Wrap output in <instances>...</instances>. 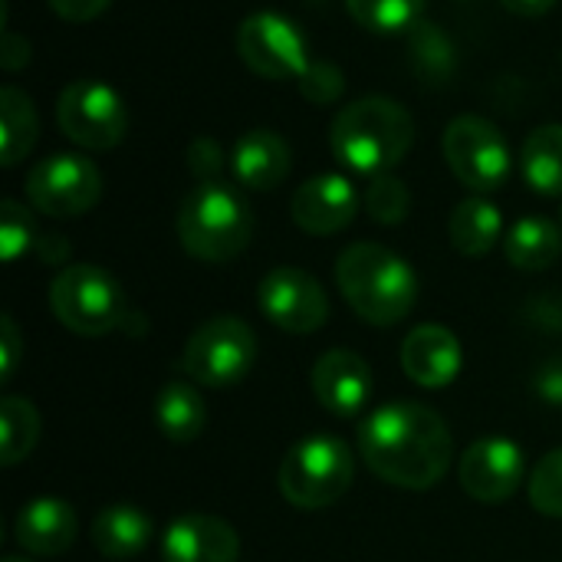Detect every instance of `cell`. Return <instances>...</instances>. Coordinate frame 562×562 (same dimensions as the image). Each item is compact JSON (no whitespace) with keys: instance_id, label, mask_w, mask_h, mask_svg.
I'll return each instance as SVG.
<instances>
[{"instance_id":"83f0119b","label":"cell","mask_w":562,"mask_h":562,"mask_svg":"<svg viewBox=\"0 0 562 562\" xmlns=\"http://www.w3.org/2000/svg\"><path fill=\"white\" fill-rule=\"evenodd\" d=\"M412 59H415V69L425 76V79H451L454 72V53H451V43L448 36L422 20L412 26Z\"/></svg>"},{"instance_id":"52a82bcc","label":"cell","mask_w":562,"mask_h":562,"mask_svg":"<svg viewBox=\"0 0 562 562\" xmlns=\"http://www.w3.org/2000/svg\"><path fill=\"white\" fill-rule=\"evenodd\" d=\"M254 362H257L254 329L237 316H214L188 336L178 369L194 385L227 389L244 382Z\"/></svg>"},{"instance_id":"8992f818","label":"cell","mask_w":562,"mask_h":562,"mask_svg":"<svg viewBox=\"0 0 562 562\" xmlns=\"http://www.w3.org/2000/svg\"><path fill=\"white\" fill-rule=\"evenodd\" d=\"M356 461L342 438L313 435L296 441L280 464V494L296 510H323L352 487Z\"/></svg>"},{"instance_id":"8fae6325","label":"cell","mask_w":562,"mask_h":562,"mask_svg":"<svg viewBox=\"0 0 562 562\" xmlns=\"http://www.w3.org/2000/svg\"><path fill=\"white\" fill-rule=\"evenodd\" d=\"M244 66L263 79H300L310 69L306 36L293 20L273 10L250 13L234 36Z\"/></svg>"},{"instance_id":"ffe728a7","label":"cell","mask_w":562,"mask_h":562,"mask_svg":"<svg viewBox=\"0 0 562 562\" xmlns=\"http://www.w3.org/2000/svg\"><path fill=\"white\" fill-rule=\"evenodd\" d=\"M151 537H155L151 517L142 507H132V504L105 507L92 520V547L105 560H132L151 543Z\"/></svg>"},{"instance_id":"d6a6232c","label":"cell","mask_w":562,"mask_h":562,"mask_svg":"<svg viewBox=\"0 0 562 562\" xmlns=\"http://www.w3.org/2000/svg\"><path fill=\"white\" fill-rule=\"evenodd\" d=\"M188 171L194 175L198 184L204 181H221V171H224V151L214 138H194L188 145Z\"/></svg>"},{"instance_id":"9a60e30c","label":"cell","mask_w":562,"mask_h":562,"mask_svg":"<svg viewBox=\"0 0 562 562\" xmlns=\"http://www.w3.org/2000/svg\"><path fill=\"white\" fill-rule=\"evenodd\" d=\"M313 395L336 418H356L372 395V369L352 349H329L313 366Z\"/></svg>"},{"instance_id":"30bf717a","label":"cell","mask_w":562,"mask_h":562,"mask_svg":"<svg viewBox=\"0 0 562 562\" xmlns=\"http://www.w3.org/2000/svg\"><path fill=\"white\" fill-rule=\"evenodd\" d=\"M26 201L46 217H79L102 198V171L76 151H53L40 158L26 181Z\"/></svg>"},{"instance_id":"d4e9b609","label":"cell","mask_w":562,"mask_h":562,"mask_svg":"<svg viewBox=\"0 0 562 562\" xmlns=\"http://www.w3.org/2000/svg\"><path fill=\"white\" fill-rule=\"evenodd\" d=\"M520 171L527 184L543 198L562 194V125L550 122L533 128L520 148Z\"/></svg>"},{"instance_id":"4dcf8cb0","label":"cell","mask_w":562,"mask_h":562,"mask_svg":"<svg viewBox=\"0 0 562 562\" xmlns=\"http://www.w3.org/2000/svg\"><path fill=\"white\" fill-rule=\"evenodd\" d=\"M530 504L543 517L562 520V448L540 458V464L530 474Z\"/></svg>"},{"instance_id":"e575fe53","label":"cell","mask_w":562,"mask_h":562,"mask_svg":"<svg viewBox=\"0 0 562 562\" xmlns=\"http://www.w3.org/2000/svg\"><path fill=\"white\" fill-rule=\"evenodd\" d=\"M46 3L66 23H89L99 13H105L112 0H46Z\"/></svg>"},{"instance_id":"f35d334b","label":"cell","mask_w":562,"mask_h":562,"mask_svg":"<svg viewBox=\"0 0 562 562\" xmlns=\"http://www.w3.org/2000/svg\"><path fill=\"white\" fill-rule=\"evenodd\" d=\"M3 562H30V560H20V557H7Z\"/></svg>"},{"instance_id":"f546056e","label":"cell","mask_w":562,"mask_h":562,"mask_svg":"<svg viewBox=\"0 0 562 562\" xmlns=\"http://www.w3.org/2000/svg\"><path fill=\"white\" fill-rule=\"evenodd\" d=\"M36 240H40V237H36L33 214H30L20 201L7 198V201L0 204V257H3L7 263H13V260H20L26 250H33Z\"/></svg>"},{"instance_id":"4fadbf2b","label":"cell","mask_w":562,"mask_h":562,"mask_svg":"<svg viewBox=\"0 0 562 562\" xmlns=\"http://www.w3.org/2000/svg\"><path fill=\"white\" fill-rule=\"evenodd\" d=\"M527 474L524 448L510 438H481L474 441L458 464V477L468 497L481 504L510 501Z\"/></svg>"},{"instance_id":"5bb4252c","label":"cell","mask_w":562,"mask_h":562,"mask_svg":"<svg viewBox=\"0 0 562 562\" xmlns=\"http://www.w3.org/2000/svg\"><path fill=\"white\" fill-rule=\"evenodd\" d=\"M359 214V191L342 175H316L293 191L290 217L313 237H333L346 231Z\"/></svg>"},{"instance_id":"6da1fadb","label":"cell","mask_w":562,"mask_h":562,"mask_svg":"<svg viewBox=\"0 0 562 562\" xmlns=\"http://www.w3.org/2000/svg\"><path fill=\"white\" fill-rule=\"evenodd\" d=\"M366 468L402 491H431L451 468L454 441L445 418L418 402H389L359 428Z\"/></svg>"},{"instance_id":"5b68a950","label":"cell","mask_w":562,"mask_h":562,"mask_svg":"<svg viewBox=\"0 0 562 562\" xmlns=\"http://www.w3.org/2000/svg\"><path fill=\"white\" fill-rule=\"evenodd\" d=\"M53 316L76 336H105L132 323V310L119 280L95 263H72L49 283Z\"/></svg>"},{"instance_id":"7c38bea8","label":"cell","mask_w":562,"mask_h":562,"mask_svg":"<svg viewBox=\"0 0 562 562\" xmlns=\"http://www.w3.org/2000/svg\"><path fill=\"white\" fill-rule=\"evenodd\" d=\"M260 313L283 333L310 336L329 319V296L323 283L300 267H277L257 286Z\"/></svg>"},{"instance_id":"603a6c76","label":"cell","mask_w":562,"mask_h":562,"mask_svg":"<svg viewBox=\"0 0 562 562\" xmlns=\"http://www.w3.org/2000/svg\"><path fill=\"white\" fill-rule=\"evenodd\" d=\"M562 254V227L553 224L550 217H520L507 237H504V257L510 260V267L527 270V273H540L547 267H553Z\"/></svg>"},{"instance_id":"836d02e7","label":"cell","mask_w":562,"mask_h":562,"mask_svg":"<svg viewBox=\"0 0 562 562\" xmlns=\"http://www.w3.org/2000/svg\"><path fill=\"white\" fill-rule=\"evenodd\" d=\"M20 359H23V336L13 323V316H3L0 319V382L3 385L13 382Z\"/></svg>"},{"instance_id":"7402d4cb","label":"cell","mask_w":562,"mask_h":562,"mask_svg":"<svg viewBox=\"0 0 562 562\" xmlns=\"http://www.w3.org/2000/svg\"><path fill=\"white\" fill-rule=\"evenodd\" d=\"M504 234V214L494 201L474 194L464 198L448 217V237L464 257H487Z\"/></svg>"},{"instance_id":"1f68e13d","label":"cell","mask_w":562,"mask_h":562,"mask_svg":"<svg viewBox=\"0 0 562 562\" xmlns=\"http://www.w3.org/2000/svg\"><path fill=\"white\" fill-rule=\"evenodd\" d=\"M296 82H300L303 99L313 102V105H329V102H336V99L346 92V76H342V69H339L336 63H329V59L310 63V69H306Z\"/></svg>"},{"instance_id":"277c9868","label":"cell","mask_w":562,"mask_h":562,"mask_svg":"<svg viewBox=\"0 0 562 562\" xmlns=\"http://www.w3.org/2000/svg\"><path fill=\"white\" fill-rule=\"evenodd\" d=\"M175 231L194 260L227 263L247 250L254 237V211L227 181H204L181 198Z\"/></svg>"},{"instance_id":"74e56055","label":"cell","mask_w":562,"mask_h":562,"mask_svg":"<svg viewBox=\"0 0 562 562\" xmlns=\"http://www.w3.org/2000/svg\"><path fill=\"white\" fill-rule=\"evenodd\" d=\"M501 3L517 16H543L547 10L557 7V0H501Z\"/></svg>"},{"instance_id":"d6986e66","label":"cell","mask_w":562,"mask_h":562,"mask_svg":"<svg viewBox=\"0 0 562 562\" xmlns=\"http://www.w3.org/2000/svg\"><path fill=\"white\" fill-rule=\"evenodd\" d=\"M76 510L59 497H36L16 514L13 537L33 557H59L76 540Z\"/></svg>"},{"instance_id":"cb8c5ba5","label":"cell","mask_w":562,"mask_h":562,"mask_svg":"<svg viewBox=\"0 0 562 562\" xmlns=\"http://www.w3.org/2000/svg\"><path fill=\"white\" fill-rule=\"evenodd\" d=\"M40 138V115L33 99L16 89L3 86L0 89V165L16 168L36 145Z\"/></svg>"},{"instance_id":"8d00e7d4","label":"cell","mask_w":562,"mask_h":562,"mask_svg":"<svg viewBox=\"0 0 562 562\" xmlns=\"http://www.w3.org/2000/svg\"><path fill=\"white\" fill-rule=\"evenodd\" d=\"M36 254H40V260H43V263H59V260H66V257H69V244H66L59 234H53V237H40V240H36Z\"/></svg>"},{"instance_id":"4316f807","label":"cell","mask_w":562,"mask_h":562,"mask_svg":"<svg viewBox=\"0 0 562 562\" xmlns=\"http://www.w3.org/2000/svg\"><path fill=\"white\" fill-rule=\"evenodd\" d=\"M352 20L375 33H398L422 23L425 0H346Z\"/></svg>"},{"instance_id":"e0dca14e","label":"cell","mask_w":562,"mask_h":562,"mask_svg":"<svg viewBox=\"0 0 562 562\" xmlns=\"http://www.w3.org/2000/svg\"><path fill=\"white\" fill-rule=\"evenodd\" d=\"M461 342L448 326L425 323L402 342V369L422 389H448L461 375Z\"/></svg>"},{"instance_id":"f1b7e54d","label":"cell","mask_w":562,"mask_h":562,"mask_svg":"<svg viewBox=\"0 0 562 562\" xmlns=\"http://www.w3.org/2000/svg\"><path fill=\"white\" fill-rule=\"evenodd\" d=\"M366 211L385 224V227H395L408 217L412 211V194H408V184L398 178V175H375L366 188Z\"/></svg>"},{"instance_id":"3957f363","label":"cell","mask_w":562,"mask_h":562,"mask_svg":"<svg viewBox=\"0 0 562 562\" xmlns=\"http://www.w3.org/2000/svg\"><path fill=\"white\" fill-rule=\"evenodd\" d=\"M336 286L359 319L402 323L418 303V277L405 257L382 244H352L336 260Z\"/></svg>"},{"instance_id":"d590c367","label":"cell","mask_w":562,"mask_h":562,"mask_svg":"<svg viewBox=\"0 0 562 562\" xmlns=\"http://www.w3.org/2000/svg\"><path fill=\"white\" fill-rule=\"evenodd\" d=\"M26 63H30V43L23 36H16V33H3V40H0V66L7 72H16Z\"/></svg>"},{"instance_id":"ba28073f","label":"cell","mask_w":562,"mask_h":562,"mask_svg":"<svg viewBox=\"0 0 562 562\" xmlns=\"http://www.w3.org/2000/svg\"><path fill=\"white\" fill-rule=\"evenodd\" d=\"M441 151L454 178L474 194H491L510 178V148L484 115H458L441 135Z\"/></svg>"},{"instance_id":"484cf974","label":"cell","mask_w":562,"mask_h":562,"mask_svg":"<svg viewBox=\"0 0 562 562\" xmlns=\"http://www.w3.org/2000/svg\"><path fill=\"white\" fill-rule=\"evenodd\" d=\"M40 441V415L33 402L20 395H7L0 402V464L13 468L30 458Z\"/></svg>"},{"instance_id":"ac0fdd59","label":"cell","mask_w":562,"mask_h":562,"mask_svg":"<svg viewBox=\"0 0 562 562\" xmlns=\"http://www.w3.org/2000/svg\"><path fill=\"white\" fill-rule=\"evenodd\" d=\"M293 168V151L273 128H250L231 148V171L237 184L250 191H273L286 181Z\"/></svg>"},{"instance_id":"44dd1931","label":"cell","mask_w":562,"mask_h":562,"mask_svg":"<svg viewBox=\"0 0 562 562\" xmlns=\"http://www.w3.org/2000/svg\"><path fill=\"white\" fill-rule=\"evenodd\" d=\"M155 425L175 445H191L207 425L204 395L191 379H171L155 395Z\"/></svg>"},{"instance_id":"2e32d148","label":"cell","mask_w":562,"mask_h":562,"mask_svg":"<svg viewBox=\"0 0 562 562\" xmlns=\"http://www.w3.org/2000/svg\"><path fill=\"white\" fill-rule=\"evenodd\" d=\"M237 530L211 514H184L161 537V562H237Z\"/></svg>"},{"instance_id":"7a4b0ae2","label":"cell","mask_w":562,"mask_h":562,"mask_svg":"<svg viewBox=\"0 0 562 562\" xmlns=\"http://www.w3.org/2000/svg\"><path fill=\"white\" fill-rule=\"evenodd\" d=\"M415 145L412 112L389 95H362L342 105L329 128V148L356 175H389Z\"/></svg>"},{"instance_id":"ab89813d","label":"cell","mask_w":562,"mask_h":562,"mask_svg":"<svg viewBox=\"0 0 562 562\" xmlns=\"http://www.w3.org/2000/svg\"><path fill=\"white\" fill-rule=\"evenodd\" d=\"M560 227H562V211H560Z\"/></svg>"},{"instance_id":"9c48e42d","label":"cell","mask_w":562,"mask_h":562,"mask_svg":"<svg viewBox=\"0 0 562 562\" xmlns=\"http://www.w3.org/2000/svg\"><path fill=\"white\" fill-rule=\"evenodd\" d=\"M59 132L86 151H109L128 132V109L122 95L99 79H76L56 102Z\"/></svg>"}]
</instances>
